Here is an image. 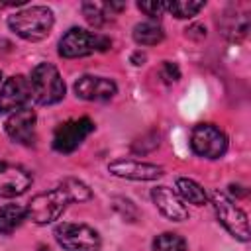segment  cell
I'll return each mask as SVG.
<instances>
[{"label": "cell", "instance_id": "obj_11", "mask_svg": "<svg viewBox=\"0 0 251 251\" xmlns=\"http://www.w3.org/2000/svg\"><path fill=\"white\" fill-rule=\"evenodd\" d=\"M31 173L14 163H0V196L12 198L24 194L31 186Z\"/></svg>", "mask_w": 251, "mask_h": 251}, {"label": "cell", "instance_id": "obj_6", "mask_svg": "<svg viewBox=\"0 0 251 251\" xmlns=\"http://www.w3.org/2000/svg\"><path fill=\"white\" fill-rule=\"evenodd\" d=\"M212 204L216 210L218 220L222 222V226L239 241H249V220L247 214L235 206L233 200H229L224 192L214 190L212 192Z\"/></svg>", "mask_w": 251, "mask_h": 251}, {"label": "cell", "instance_id": "obj_18", "mask_svg": "<svg viewBox=\"0 0 251 251\" xmlns=\"http://www.w3.org/2000/svg\"><path fill=\"white\" fill-rule=\"evenodd\" d=\"M165 37V31L155 22H141L133 27V39L139 45H157Z\"/></svg>", "mask_w": 251, "mask_h": 251}, {"label": "cell", "instance_id": "obj_9", "mask_svg": "<svg viewBox=\"0 0 251 251\" xmlns=\"http://www.w3.org/2000/svg\"><path fill=\"white\" fill-rule=\"evenodd\" d=\"M31 98L29 78L24 75H14L6 78L0 88V114H12L20 108H25V102Z\"/></svg>", "mask_w": 251, "mask_h": 251}, {"label": "cell", "instance_id": "obj_12", "mask_svg": "<svg viewBox=\"0 0 251 251\" xmlns=\"http://www.w3.org/2000/svg\"><path fill=\"white\" fill-rule=\"evenodd\" d=\"M116 82L104 76H92L84 75L75 82V92L82 100L90 102H100V100H110L116 94Z\"/></svg>", "mask_w": 251, "mask_h": 251}, {"label": "cell", "instance_id": "obj_13", "mask_svg": "<svg viewBox=\"0 0 251 251\" xmlns=\"http://www.w3.org/2000/svg\"><path fill=\"white\" fill-rule=\"evenodd\" d=\"M108 171L120 178H129V180H155L163 176V169L153 165V163H141V161H131V159H120L108 165Z\"/></svg>", "mask_w": 251, "mask_h": 251}, {"label": "cell", "instance_id": "obj_19", "mask_svg": "<svg viewBox=\"0 0 251 251\" xmlns=\"http://www.w3.org/2000/svg\"><path fill=\"white\" fill-rule=\"evenodd\" d=\"M153 251H186V241L178 233L165 231L153 239Z\"/></svg>", "mask_w": 251, "mask_h": 251}, {"label": "cell", "instance_id": "obj_4", "mask_svg": "<svg viewBox=\"0 0 251 251\" xmlns=\"http://www.w3.org/2000/svg\"><path fill=\"white\" fill-rule=\"evenodd\" d=\"M69 204H71V196L67 194V190L63 186H57L47 192L35 194L29 200V204L25 206V212L33 224L45 226V224L59 220V216L65 212V208Z\"/></svg>", "mask_w": 251, "mask_h": 251}, {"label": "cell", "instance_id": "obj_16", "mask_svg": "<svg viewBox=\"0 0 251 251\" xmlns=\"http://www.w3.org/2000/svg\"><path fill=\"white\" fill-rule=\"evenodd\" d=\"M27 218L25 206L20 204H6L0 206V233H12L16 227L22 226V222Z\"/></svg>", "mask_w": 251, "mask_h": 251}, {"label": "cell", "instance_id": "obj_2", "mask_svg": "<svg viewBox=\"0 0 251 251\" xmlns=\"http://www.w3.org/2000/svg\"><path fill=\"white\" fill-rule=\"evenodd\" d=\"M112 39L102 33H94L82 27H71L59 41V55L65 59H76L98 51H108Z\"/></svg>", "mask_w": 251, "mask_h": 251}, {"label": "cell", "instance_id": "obj_1", "mask_svg": "<svg viewBox=\"0 0 251 251\" xmlns=\"http://www.w3.org/2000/svg\"><path fill=\"white\" fill-rule=\"evenodd\" d=\"M55 24L53 12L47 6H29L8 18L10 29L27 41H39L49 35Z\"/></svg>", "mask_w": 251, "mask_h": 251}, {"label": "cell", "instance_id": "obj_20", "mask_svg": "<svg viewBox=\"0 0 251 251\" xmlns=\"http://www.w3.org/2000/svg\"><path fill=\"white\" fill-rule=\"evenodd\" d=\"M226 20H229V25H222L224 35H227L229 39H241L247 35L249 31V18L247 14H235L233 16H226Z\"/></svg>", "mask_w": 251, "mask_h": 251}, {"label": "cell", "instance_id": "obj_21", "mask_svg": "<svg viewBox=\"0 0 251 251\" xmlns=\"http://www.w3.org/2000/svg\"><path fill=\"white\" fill-rule=\"evenodd\" d=\"M204 8V2H186V0H175V2H167V10L178 18V20H186V18H192L196 16L200 10Z\"/></svg>", "mask_w": 251, "mask_h": 251}, {"label": "cell", "instance_id": "obj_17", "mask_svg": "<svg viewBox=\"0 0 251 251\" xmlns=\"http://www.w3.org/2000/svg\"><path fill=\"white\" fill-rule=\"evenodd\" d=\"M176 190H178V194L184 202L194 204V206H204L206 200H208L206 190L192 178H184V176L176 178Z\"/></svg>", "mask_w": 251, "mask_h": 251}, {"label": "cell", "instance_id": "obj_5", "mask_svg": "<svg viewBox=\"0 0 251 251\" xmlns=\"http://www.w3.org/2000/svg\"><path fill=\"white\" fill-rule=\"evenodd\" d=\"M53 235L65 251H100L102 245L98 231L86 224L63 222L55 227Z\"/></svg>", "mask_w": 251, "mask_h": 251}, {"label": "cell", "instance_id": "obj_25", "mask_svg": "<svg viewBox=\"0 0 251 251\" xmlns=\"http://www.w3.org/2000/svg\"><path fill=\"white\" fill-rule=\"evenodd\" d=\"M0 78H2V73H0Z\"/></svg>", "mask_w": 251, "mask_h": 251}, {"label": "cell", "instance_id": "obj_10", "mask_svg": "<svg viewBox=\"0 0 251 251\" xmlns=\"http://www.w3.org/2000/svg\"><path fill=\"white\" fill-rule=\"evenodd\" d=\"M35 112L31 108H20L12 112L4 124V129L10 139L22 145L35 143Z\"/></svg>", "mask_w": 251, "mask_h": 251}, {"label": "cell", "instance_id": "obj_22", "mask_svg": "<svg viewBox=\"0 0 251 251\" xmlns=\"http://www.w3.org/2000/svg\"><path fill=\"white\" fill-rule=\"evenodd\" d=\"M61 186H63V188L67 190V194L71 196V202H84V200H88V198L92 196L90 188H88L84 182L76 180V178H65Z\"/></svg>", "mask_w": 251, "mask_h": 251}, {"label": "cell", "instance_id": "obj_24", "mask_svg": "<svg viewBox=\"0 0 251 251\" xmlns=\"http://www.w3.org/2000/svg\"><path fill=\"white\" fill-rule=\"evenodd\" d=\"M161 78H163L167 84L176 82V80L180 78V71H178V67H176L175 63H171V61H165L163 67H161Z\"/></svg>", "mask_w": 251, "mask_h": 251}, {"label": "cell", "instance_id": "obj_7", "mask_svg": "<svg viewBox=\"0 0 251 251\" xmlns=\"http://www.w3.org/2000/svg\"><path fill=\"white\" fill-rule=\"evenodd\" d=\"M190 147L204 159H220L227 151V137L212 124H198L190 131Z\"/></svg>", "mask_w": 251, "mask_h": 251}, {"label": "cell", "instance_id": "obj_23", "mask_svg": "<svg viewBox=\"0 0 251 251\" xmlns=\"http://www.w3.org/2000/svg\"><path fill=\"white\" fill-rule=\"evenodd\" d=\"M137 8L145 14V16H149V18H159L165 10H167V2H157V0H153V2H137Z\"/></svg>", "mask_w": 251, "mask_h": 251}, {"label": "cell", "instance_id": "obj_15", "mask_svg": "<svg viewBox=\"0 0 251 251\" xmlns=\"http://www.w3.org/2000/svg\"><path fill=\"white\" fill-rule=\"evenodd\" d=\"M124 8H126V4H122V2H84L82 14L90 25L100 27V25L108 24Z\"/></svg>", "mask_w": 251, "mask_h": 251}, {"label": "cell", "instance_id": "obj_8", "mask_svg": "<svg viewBox=\"0 0 251 251\" xmlns=\"http://www.w3.org/2000/svg\"><path fill=\"white\" fill-rule=\"evenodd\" d=\"M94 131V122L86 116L63 122L53 133V149L59 153H73L90 133Z\"/></svg>", "mask_w": 251, "mask_h": 251}, {"label": "cell", "instance_id": "obj_3", "mask_svg": "<svg viewBox=\"0 0 251 251\" xmlns=\"http://www.w3.org/2000/svg\"><path fill=\"white\" fill-rule=\"evenodd\" d=\"M29 88L33 100L41 106L55 104L65 96V82L57 67H53L51 63H39L37 67H33L29 76Z\"/></svg>", "mask_w": 251, "mask_h": 251}, {"label": "cell", "instance_id": "obj_14", "mask_svg": "<svg viewBox=\"0 0 251 251\" xmlns=\"http://www.w3.org/2000/svg\"><path fill=\"white\" fill-rule=\"evenodd\" d=\"M151 198L165 218H169L173 222L188 220V208L182 204V200L176 196V192H173L169 186H155L151 190Z\"/></svg>", "mask_w": 251, "mask_h": 251}]
</instances>
